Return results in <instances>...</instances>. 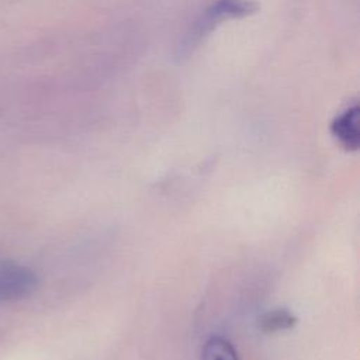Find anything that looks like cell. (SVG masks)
<instances>
[{
  "mask_svg": "<svg viewBox=\"0 0 360 360\" xmlns=\"http://www.w3.org/2000/svg\"><path fill=\"white\" fill-rule=\"evenodd\" d=\"M256 10V4L249 0H217L195 22L190 34L186 37L183 48L184 52L195 46L201 38L208 35L211 30L222 20L245 17Z\"/></svg>",
  "mask_w": 360,
  "mask_h": 360,
  "instance_id": "obj_1",
  "label": "cell"
},
{
  "mask_svg": "<svg viewBox=\"0 0 360 360\" xmlns=\"http://www.w3.org/2000/svg\"><path fill=\"white\" fill-rule=\"evenodd\" d=\"M35 284V276L28 269L13 263H0V300L22 297Z\"/></svg>",
  "mask_w": 360,
  "mask_h": 360,
  "instance_id": "obj_2",
  "label": "cell"
},
{
  "mask_svg": "<svg viewBox=\"0 0 360 360\" xmlns=\"http://www.w3.org/2000/svg\"><path fill=\"white\" fill-rule=\"evenodd\" d=\"M330 132L346 150H357L360 143L357 104L346 108L332 121Z\"/></svg>",
  "mask_w": 360,
  "mask_h": 360,
  "instance_id": "obj_3",
  "label": "cell"
},
{
  "mask_svg": "<svg viewBox=\"0 0 360 360\" xmlns=\"http://www.w3.org/2000/svg\"><path fill=\"white\" fill-rule=\"evenodd\" d=\"M201 360H240V357L228 339L211 336L201 349Z\"/></svg>",
  "mask_w": 360,
  "mask_h": 360,
  "instance_id": "obj_4",
  "label": "cell"
},
{
  "mask_svg": "<svg viewBox=\"0 0 360 360\" xmlns=\"http://www.w3.org/2000/svg\"><path fill=\"white\" fill-rule=\"evenodd\" d=\"M297 323V318L285 308H276L266 312L260 318V329L264 332H280L291 329Z\"/></svg>",
  "mask_w": 360,
  "mask_h": 360,
  "instance_id": "obj_5",
  "label": "cell"
}]
</instances>
